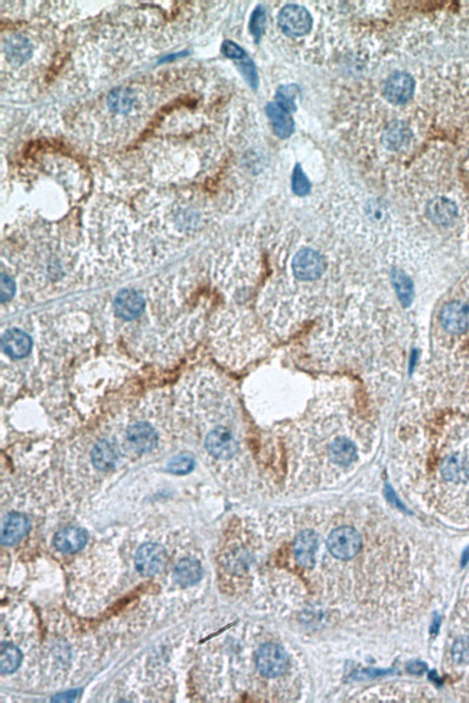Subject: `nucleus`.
I'll return each mask as SVG.
<instances>
[{"instance_id":"1","label":"nucleus","mask_w":469,"mask_h":703,"mask_svg":"<svg viewBox=\"0 0 469 703\" xmlns=\"http://www.w3.org/2000/svg\"><path fill=\"white\" fill-rule=\"evenodd\" d=\"M326 545L329 552L336 559L348 561L359 555L363 546V539L357 529L351 526H339L331 532Z\"/></svg>"},{"instance_id":"2","label":"nucleus","mask_w":469,"mask_h":703,"mask_svg":"<svg viewBox=\"0 0 469 703\" xmlns=\"http://www.w3.org/2000/svg\"><path fill=\"white\" fill-rule=\"evenodd\" d=\"M277 24L284 35L290 38H299L311 31L312 18L304 6L287 5L280 11Z\"/></svg>"},{"instance_id":"3","label":"nucleus","mask_w":469,"mask_h":703,"mask_svg":"<svg viewBox=\"0 0 469 703\" xmlns=\"http://www.w3.org/2000/svg\"><path fill=\"white\" fill-rule=\"evenodd\" d=\"M257 670L266 677H277L287 670L289 659L286 652L273 643L263 645L256 653Z\"/></svg>"},{"instance_id":"4","label":"nucleus","mask_w":469,"mask_h":703,"mask_svg":"<svg viewBox=\"0 0 469 703\" xmlns=\"http://www.w3.org/2000/svg\"><path fill=\"white\" fill-rule=\"evenodd\" d=\"M292 269L299 280L314 281L318 280L325 271V261L322 255L315 249L304 248L293 259Z\"/></svg>"},{"instance_id":"5","label":"nucleus","mask_w":469,"mask_h":703,"mask_svg":"<svg viewBox=\"0 0 469 703\" xmlns=\"http://www.w3.org/2000/svg\"><path fill=\"white\" fill-rule=\"evenodd\" d=\"M138 571L145 577H153L159 573L166 563V553L163 548L156 543H146L139 548L135 559Z\"/></svg>"},{"instance_id":"6","label":"nucleus","mask_w":469,"mask_h":703,"mask_svg":"<svg viewBox=\"0 0 469 703\" xmlns=\"http://www.w3.org/2000/svg\"><path fill=\"white\" fill-rule=\"evenodd\" d=\"M415 81L406 73H396L390 75L384 84L383 94L391 104H404L413 97Z\"/></svg>"},{"instance_id":"7","label":"nucleus","mask_w":469,"mask_h":703,"mask_svg":"<svg viewBox=\"0 0 469 703\" xmlns=\"http://www.w3.org/2000/svg\"><path fill=\"white\" fill-rule=\"evenodd\" d=\"M205 447L211 456L217 459H230L239 452V444L236 438L227 428H215L207 435Z\"/></svg>"},{"instance_id":"8","label":"nucleus","mask_w":469,"mask_h":703,"mask_svg":"<svg viewBox=\"0 0 469 703\" xmlns=\"http://www.w3.org/2000/svg\"><path fill=\"white\" fill-rule=\"evenodd\" d=\"M440 323L449 333H463L469 326V307L462 301L448 303L440 313Z\"/></svg>"},{"instance_id":"9","label":"nucleus","mask_w":469,"mask_h":703,"mask_svg":"<svg viewBox=\"0 0 469 703\" xmlns=\"http://www.w3.org/2000/svg\"><path fill=\"white\" fill-rule=\"evenodd\" d=\"M145 308V300L142 298L140 294H138L133 290H123L114 298V311L115 314L126 318V321H132L142 314Z\"/></svg>"},{"instance_id":"10","label":"nucleus","mask_w":469,"mask_h":703,"mask_svg":"<svg viewBox=\"0 0 469 703\" xmlns=\"http://www.w3.org/2000/svg\"><path fill=\"white\" fill-rule=\"evenodd\" d=\"M128 441L138 453H148L156 447L158 435L149 424L138 422L128 429Z\"/></svg>"},{"instance_id":"11","label":"nucleus","mask_w":469,"mask_h":703,"mask_svg":"<svg viewBox=\"0 0 469 703\" xmlns=\"http://www.w3.org/2000/svg\"><path fill=\"white\" fill-rule=\"evenodd\" d=\"M88 535L84 529L77 526H67L58 532L53 538L55 548L64 553H74L86 546Z\"/></svg>"},{"instance_id":"12","label":"nucleus","mask_w":469,"mask_h":703,"mask_svg":"<svg viewBox=\"0 0 469 703\" xmlns=\"http://www.w3.org/2000/svg\"><path fill=\"white\" fill-rule=\"evenodd\" d=\"M318 552V536L312 531H304L299 533L295 542V558L302 568H312L315 565Z\"/></svg>"},{"instance_id":"13","label":"nucleus","mask_w":469,"mask_h":703,"mask_svg":"<svg viewBox=\"0 0 469 703\" xmlns=\"http://www.w3.org/2000/svg\"><path fill=\"white\" fill-rule=\"evenodd\" d=\"M31 348H32L31 338L19 329L8 330L2 338V349L11 358L22 359L29 355Z\"/></svg>"},{"instance_id":"14","label":"nucleus","mask_w":469,"mask_h":703,"mask_svg":"<svg viewBox=\"0 0 469 703\" xmlns=\"http://www.w3.org/2000/svg\"><path fill=\"white\" fill-rule=\"evenodd\" d=\"M29 531V521L22 514H9L2 526V545L11 546L19 542Z\"/></svg>"},{"instance_id":"15","label":"nucleus","mask_w":469,"mask_h":703,"mask_svg":"<svg viewBox=\"0 0 469 703\" xmlns=\"http://www.w3.org/2000/svg\"><path fill=\"white\" fill-rule=\"evenodd\" d=\"M428 215L433 224L449 226L458 217V208L446 198H436L428 205Z\"/></svg>"},{"instance_id":"16","label":"nucleus","mask_w":469,"mask_h":703,"mask_svg":"<svg viewBox=\"0 0 469 703\" xmlns=\"http://www.w3.org/2000/svg\"><path fill=\"white\" fill-rule=\"evenodd\" d=\"M266 113L273 124V130L274 133L282 137V139H286L289 137L292 133H293V129H295V125H293V120L290 117V111H287L286 108H283L280 104H277L276 101L274 103H270L267 107H266Z\"/></svg>"},{"instance_id":"17","label":"nucleus","mask_w":469,"mask_h":703,"mask_svg":"<svg viewBox=\"0 0 469 703\" xmlns=\"http://www.w3.org/2000/svg\"><path fill=\"white\" fill-rule=\"evenodd\" d=\"M202 578V568L195 559H182L173 568V580L182 587L197 584Z\"/></svg>"},{"instance_id":"18","label":"nucleus","mask_w":469,"mask_h":703,"mask_svg":"<svg viewBox=\"0 0 469 703\" xmlns=\"http://www.w3.org/2000/svg\"><path fill=\"white\" fill-rule=\"evenodd\" d=\"M410 139H412V133L408 127L400 121L390 123L383 133V143L390 150H401L410 143Z\"/></svg>"},{"instance_id":"19","label":"nucleus","mask_w":469,"mask_h":703,"mask_svg":"<svg viewBox=\"0 0 469 703\" xmlns=\"http://www.w3.org/2000/svg\"><path fill=\"white\" fill-rule=\"evenodd\" d=\"M329 453L338 466H349L351 463H354L357 459V449L356 445L346 438H336L329 447Z\"/></svg>"},{"instance_id":"20","label":"nucleus","mask_w":469,"mask_h":703,"mask_svg":"<svg viewBox=\"0 0 469 703\" xmlns=\"http://www.w3.org/2000/svg\"><path fill=\"white\" fill-rule=\"evenodd\" d=\"M93 464L103 472L113 469L117 463V452L108 441H100L94 445L91 453Z\"/></svg>"},{"instance_id":"21","label":"nucleus","mask_w":469,"mask_h":703,"mask_svg":"<svg viewBox=\"0 0 469 703\" xmlns=\"http://www.w3.org/2000/svg\"><path fill=\"white\" fill-rule=\"evenodd\" d=\"M391 281H393L394 290L398 296V300L401 301V304L404 307H408L410 304H412L413 297H415V288H413L412 280H410L403 271L393 270Z\"/></svg>"},{"instance_id":"22","label":"nucleus","mask_w":469,"mask_h":703,"mask_svg":"<svg viewBox=\"0 0 469 703\" xmlns=\"http://www.w3.org/2000/svg\"><path fill=\"white\" fill-rule=\"evenodd\" d=\"M135 104V95L128 88H117L108 97V107L115 113H129Z\"/></svg>"},{"instance_id":"23","label":"nucleus","mask_w":469,"mask_h":703,"mask_svg":"<svg viewBox=\"0 0 469 703\" xmlns=\"http://www.w3.org/2000/svg\"><path fill=\"white\" fill-rule=\"evenodd\" d=\"M5 51H6L8 58L16 63L26 61L31 55V46H29L28 41L24 38H19V36L11 38L8 42H5Z\"/></svg>"},{"instance_id":"24","label":"nucleus","mask_w":469,"mask_h":703,"mask_svg":"<svg viewBox=\"0 0 469 703\" xmlns=\"http://www.w3.org/2000/svg\"><path fill=\"white\" fill-rule=\"evenodd\" d=\"M22 656L18 647L12 645H4L2 646V657H0V669H2L4 675L14 673L19 665H21Z\"/></svg>"},{"instance_id":"25","label":"nucleus","mask_w":469,"mask_h":703,"mask_svg":"<svg viewBox=\"0 0 469 703\" xmlns=\"http://www.w3.org/2000/svg\"><path fill=\"white\" fill-rule=\"evenodd\" d=\"M442 474L450 481H460L468 477V467L465 466L463 460L452 456L443 463Z\"/></svg>"},{"instance_id":"26","label":"nucleus","mask_w":469,"mask_h":703,"mask_svg":"<svg viewBox=\"0 0 469 703\" xmlns=\"http://www.w3.org/2000/svg\"><path fill=\"white\" fill-rule=\"evenodd\" d=\"M194 459L188 454H182V456H177V457H173L169 464H168V470L173 474H187L190 473L192 469H194Z\"/></svg>"},{"instance_id":"27","label":"nucleus","mask_w":469,"mask_h":703,"mask_svg":"<svg viewBox=\"0 0 469 703\" xmlns=\"http://www.w3.org/2000/svg\"><path fill=\"white\" fill-rule=\"evenodd\" d=\"M292 187H293V192H295V194L299 197H305L311 189V183H309L306 175L304 173V170L299 165L295 167V170H293Z\"/></svg>"},{"instance_id":"28","label":"nucleus","mask_w":469,"mask_h":703,"mask_svg":"<svg viewBox=\"0 0 469 703\" xmlns=\"http://www.w3.org/2000/svg\"><path fill=\"white\" fill-rule=\"evenodd\" d=\"M295 98H297V88L293 85L279 88L277 94H276V103L280 104L287 111H293L297 108Z\"/></svg>"},{"instance_id":"29","label":"nucleus","mask_w":469,"mask_h":703,"mask_svg":"<svg viewBox=\"0 0 469 703\" xmlns=\"http://www.w3.org/2000/svg\"><path fill=\"white\" fill-rule=\"evenodd\" d=\"M264 28H266V11L262 6H259L253 12L252 21H250V32L256 41H260V38L263 36Z\"/></svg>"},{"instance_id":"30","label":"nucleus","mask_w":469,"mask_h":703,"mask_svg":"<svg viewBox=\"0 0 469 703\" xmlns=\"http://www.w3.org/2000/svg\"><path fill=\"white\" fill-rule=\"evenodd\" d=\"M452 659L458 665L469 663V637L459 638L452 647Z\"/></svg>"},{"instance_id":"31","label":"nucleus","mask_w":469,"mask_h":703,"mask_svg":"<svg viewBox=\"0 0 469 703\" xmlns=\"http://www.w3.org/2000/svg\"><path fill=\"white\" fill-rule=\"evenodd\" d=\"M15 294V283L14 280L6 276V274H2V301L6 303L9 301Z\"/></svg>"},{"instance_id":"32","label":"nucleus","mask_w":469,"mask_h":703,"mask_svg":"<svg viewBox=\"0 0 469 703\" xmlns=\"http://www.w3.org/2000/svg\"><path fill=\"white\" fill-rule=\"evenodd\" d=\"M426 665L422 663V662H415V663H410L407 666V672L408 673H412V675H422L423 672H426Z\"/></svg>"}]
</instances>
